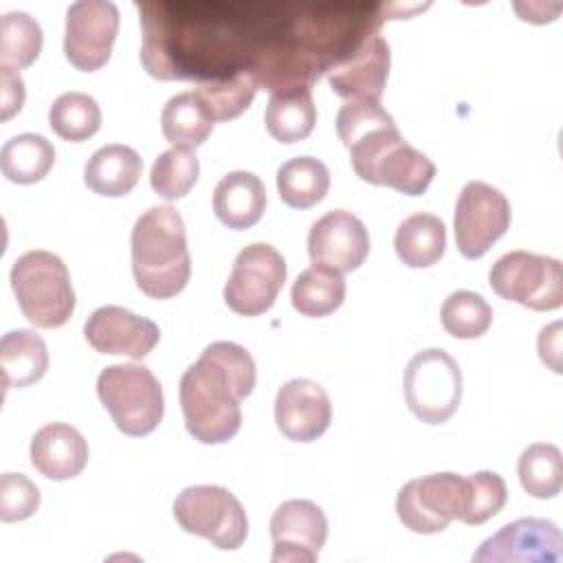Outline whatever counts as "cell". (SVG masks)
<instances>
[{
    "label": "cell",
    "mask_w": 563,
    "mask_h": 563,
    "mask_svg": "<svg viewBox=\"0 0 563 563\" xmlns=\"http://www.w3.org/2000/svg\"><path fill=\"white\" fill-rule=\"evenodd\" d=\"M255 387V361L233 341L209 343L180 378L185 427L202 444L229 442L242 424L240 400Z\"/></svg>",
    "instance_id": "cell-1"
},
{
    "label": "cell",
    "mask_w": 563,
    "mask_h": 563,
    "mask_svg": "<svg viewBox=\"0 0 563 563\" xmlns=\"http://www.w3.org/2000/svg\"><path fill=\"white\" fill-rule=\"evenodd\" d=\"M134 282L152 299L176 297L189 282L191 257L180 213L169 205L150 207L132 227Z\"/></svg>",
    "instance_id": "cell-2"
},
{
    "label": "cell",
    "mask_w": 563,
    "mask_h": 563,
    "mask_svg": "<svg viewBox=\"0 0 563 563\" xmlns=\"http://www.w3.org/2000/svg\"><path fill=\"white\" fill-rule=\"evenodd\" d=\"M347 150L361 180L391 187L405 196L424 194L435 176L433 161L402 139L394 119L369 128Z\"/></svg>",
    "instance_id": "cell-3"
},
{
    "label": "cell",
    "mask_w": 563,
    "mask_h": 563,
    "mask_svg": "<svg viewBox=\"0 0 563 563\" xmlns=\"http://www.w3.org/2000/svg\"><path fill=\"white\" fill-rule=\"evenodd\" d=\"M11 288L22 314L37 328H59L75 310L70 273L51 251H26L11 266Z\"/></svg>",
    "instance_id": "cell-4"
},
{
    "label": "cell",
    "mask_w": 563,
    "mask_h": 563,
    "mask_svg": "<svg viewBox=\"0 0 563 563\" xmlns=\"http://www.w3.org/2000/svg\"><path fill=\"white\" fill-rule=\"evenodd\" d=\"M97 396L125 435H147L163 420V387L145 365H108L97 378Z\"/></svg>",
    "instance_id": "cell-5"
},
{
    "label": "cell",
    "mask_w": 563,
    "mask_h": 563,
    "mask_svg": "<svg viewBox=\"0 0 563 563\" xmlns=\"http://www.w3.org/2000/svg\"><path fill=\"white\" fill-rule=\"evenodd\" d=\"M174 519L185 532L198 534L220 550H238L249 532L240 499L213 484L183 488L174 499Z\"/></svg>",
    "instance_id": "cell-6"
},
{
    "label": "cell",
    "mask_w": 563,
    "mask_h": 563,
    "mask_svg": "<svg viewBox=\"0 0 563 563\" xmlns=\"http://www.w3.org/2000/svg\"><path fill=\"white\" fill-rule=\"evenodd\" d=\"M402 389L407 407L418 420L442 424L457 411L462 400L460 365L444 350H422L409 358Z\"/></svg>",
    "instance_id": "cell-7"
},
{
    "label": "cell",
    "mask_w": 563,
    "mask_h": 563,
    "mask_svg": "<svg viewBox=\"0 0 563 563\" xmlns=\"http://www.w3.org/2000/svg\"><path fill=\"white\" fill-rule=\"evenodd\" d=\"M488 284L501 299L537 312L563 303V266L556 257L510 251L490 266Z\"/></svg>",
    "instance_id": "cell-8"
},
{
    "label": "cell",
    "mask_w": 563,
    "mask_h": 563,
    "mask_svg": "<svg viewBox=\"0 0 563 563\" xmlns=\"http://www.w3.org/2000/svg\"><path fill=\"white\" fill-rule=\"evenodd\" d=\"M284 282L286 262L282 253L271 244L253 242L238 253L222 297L233 312L257 317L275 303Z\"/></svg>",
    "instance_id": "cell-9"
},
{
    "label": "cell",
    "mask_w": 563,
    "mask_h": 563,
    "mask_svg": "<svg viewBox=\"0 0 563 563\" xmlns=\"http://www.w3.org/2000/svg\"><path fill=\"white\" fill-rule=\"evenodd\" d=\"M466 501V482L457 473H431L409 479L396 497V512L405 528L418 534L442 532L460 519Z\"/></svg>",
    "instance_id": "cell-10"
},
{
    "label": "cell",
    "mask_w": 563,
    "mask_h": 563,
    "mask_svg": "<svg viewBox=\"0 0 563 563\" xmlns=\"http://www.w3.org/2000/svg\"><path fill=\"white\" fill-rule=\"evenodd\" d=\"M510 218V202L497 187L482 180L466 183L453 216L457 251L466 260L482 257L508 231Z\"/></svg>",
    "instance_id": "cell-11"
},
{
    "label": "cell",
    "mask_w": 563,
    "mask_h": 563,
    "mask_svg": "<svg viewBox=\"0 0 563 563\" xmlns=\"http://www.w3.org/2000/svg\"><path fill=\"white\" fill-rule=\"evenodd\" d=\"M119 31V9L110 0H79L66 11L64 55L84 73L106 66Z\"/></svg>",
    "instance_id": "cell-12"
},
{
    "label": "cell",
    "mask_w": 563,
    "mask_h": 563,
    "mask_svg": "<svg viewBox=\"0 0 563 563\" xmlns=\"http://www.w3.org/2000/svg\"><path fill=\"white\" fill-rule=\"evenodd\" d=\"M273 563H312L317 561L325 537V512L310 499H288L271 517Z\"/></svg>",
    "instance_id": "cell-13"
},
{
    "label": "cell",
    "mask_w": 563,
    "mask_h": 563,
    "mask_svg": "<svg viewBox=\"0 0 563 563\" xmlns=\"http://www.w3.org/2000/svg\"><path fill=\"white\" fill-rule=\"evenodd\" d=\"M563 559V537L556 523L537 517H523L506 523L488 537L475 552L473 561H521V563H559Z\"/></svg>",
    "instance_id": "cell-14"
},
{
    "label": "cell",
    "mask_w": 563,
    "mask_h": 563,
    "mask_svg": "<svg viewBox=\"0 0 563 563\" xmlns=\"http://www.w3.org/2000/svg\"><path fill=\"white\" fill-rule=\"evenodd\" d=\"M367 253L369 233L352 211H328L310 227L308 255L314 266H325L343 275L356 271Z\"/></svg>",
    "instance_id": "cell-15"
},
{
    "label": "cell",
    "mask_w": 563,
    "mask_h": 563,
    "mask_svg": "<svg viewBox=\"0 0 563 563\" xmlns=\"http://www.w3.org/2000/svg\"><path fill=\"white\" fill-rule=\"evenodd\" d=\"M84 336L92 350L101 354H119L139 361L156 347L161 330L152 319L121 306H101L88 317Z\"/></svg>",
    "instance_id": "cell-16"
},
{
    "label": "cell",
    "mask_w": 563,
    "mask_h": 563,
    "mask_svg": "<svg viewBox=\"0 0 563 563\" xmlns=\"http://www.w3.org/2000/svg\"><path fill=\"white\" fill-rule=\"evenodd\" d=\"M332 420L328 391L310 378H292L275 396L277 429L292 442H312L321 438Z\"/></svg>",
    "instance_id": "cell-17"
},
{
    "label": "cell",
    "mask_w": 563,
    "mask_h": 563,
    "mask_svg": "<svg viewBox=\"0 0 563 563\" xmlns=\"http://www.w3.org/2000/svg\"><path fill=\"white\" fill-rule=\"evenodd\" d=\"M389 62V44L380 35H369L352 55L328 70L330 88L347 101L380 103Z\"/></svg>",
    "instance_id": "cell-18"
},
{
    "label": "cell",
    "mask_w": 563,
    "mask_h": 563,
    "mask_svg": "<svg viewBox=\"0 0 563 563\" xmlns=\"http://www.w3.org/2000/svg\"><path fill=\"white\" fill-rule=\"evenodd\" d=\"M29 455L40 475L62 482L77 477L84 471L88 462V442L75 427L51 422L35 431Z\"/></svg>",
    "instance_id": "cell-19"
},
{
    "label": "cell",
    "mask_w": 563,
    "mask_h": 563,
    "mask_svg": "<svg viewBox=\"0 0 563 563\" xmlns=\"http://www.w3.org/2000/svg\"><path fill=\"white\" fill-rule=\"evenodd\" d=\"M266 209V189L260 176L238 169L220 178L213 189L216 218L235 231L260 222Z\"/></svg>",
    "instance_id": "cell-20"
},
{
    "label": "cell",
    "mask_w": 563,
    "mask_h": 563,
    "mask_svg": "<svg viewBox=\"0 0 563 563\" xmlns=\"http://www.w3.org/2000/svg\"><path fill=\"white\" fill-rule=\"evenodd\" d=\"M143 172L139 152L123 143L99 147L84 167V183L90 191L106 198H121L130 194Z\"/></svg>",
    "instance_id": "cell-21"
},
{
    "label": "cell",
    "mask_w": 563,
    "mask_h": 563,
    "mask_svg": "<svg viewBox=\"0 0 563 563\" xmlns=\"http://www.w3.org/2000/svg\"><path fill=\"white\" fill-rule=\"evenodd\" d=\"M48 369V350L40 334L26 328L11 330L0 341V372L4 391L37 383Z\"/></svg>",
    "instance_id": "cell-22"
},
{
    "label": "cell",
    "mask_w": 563,
    "mask_h": 563,
    "mask_svg": "<svg viewBox=\"0 0 563 563\" xmlns=\"http://www.w3.org/2000/svg\"><path fill=\"white\" fill-rule=\"evenodd\" d=\"M394 249L400 262L411 268L433 266L446 249L444 222L433 213H413L405 218L396 229Z\"/></svg>",
    "instance_id": "cell-23"
},
{
    "label": "cell",
    "mask_w": 563,
    "mask_h": 563,
    "mask_svg": "<svg viewBox=\"0 0 563 563\" xmlns=\"http://www.w3.org/2000/svg\"><path fill=\"white\" fill-rule=\"evenodd\" d=\"M264 123L268 134L279 143L303 141L317 123V108L310 88L273 92L266 103Z\"/></svg>",
    "instance_id": "cell-24"
},
{
    "label": "cell",
    "mask_w": 563,
    "mask_h": 563,
    "mask_svg": "<svg viewBox=\"0 0 563 563\" xmlns=\"http://www.w3.org/2000/svg\"><path fill=\"white\" fill-rule=\"evenodd\" d=\"M213 125L216 121L194 90L172 97L161 112L163 136L176 150H196L209 139Z\"/></svg>",
    "instance_id": "cell-25"
},
{
    "label": "cell",
    "mask_w": 563,
    "mask_h": 563,
    "mask_svg": "<svg viewBox=\"0 0 563 563\" xmlns=\"http://www.w3.org/2000/svg\"><path fill=\"white\" fill-rule=\"evenodd\" d=\"M55 163L53 143L35 132L11 136L0 150V167L7 180L31 185L42 180Z\"/></svg>",
    "instance_id": "cell-26"
},
{
    "label": "cell",
    "mask_w": 563,
    "mask_h": 563,
    "mask_svg": "<svg viewBox=\"0 0 563 563\" xmlns=\"http://www.w3.org/2000/svg\"><path fill=\"white\" fill-rule=\"evenodd\" d=\"M330 172L314 156H297L277 169L279 198L292 209H310L325 198Z\"/></svg>",
    "instance_id": "cell-27"
},
{
    "label": "cell",
    "mask_w": 563,
    "mask_h": 563,
    "mask_svg": "<svg viewBox=\"0 0 563 563\" xmlns=\"http://www.w3.org/2000/svg\"><path fill=\"white\" fill-rule=\"evenodd\" d=\"M345 299V279L341 273L325 266H310L301 271L292 284V308L303 317H325L334 312Z\"/></svg>",
    "instance_id": "cell-28"
},
{
    "label": "cell",
    "mask_w": 563,
    "mask_h": 563,
    "mask_svg": "<svg viewBox=\"0 0 563 563\" xmlns=\"http://www.w3.org/2000/svg\"><path fill=\"white\" fill-rule=\"evenodd\" d=\"M521 488L537 499H552L563 484V455L550 442H534L521 451L517 462Z\"/></svg>",
    "instance_id": "cell-29"
},
{
    "label": "cell",
    "mask_w": 563,
    "mask_h": 563,
    "mask_svg": "<svg viewBox=\"0 0 563 563\" xmlns=\"http://www.w3.org/2000/svg\"><path fill=\"white\" fill-rule=\"evenodd\" d=\"M42 26L24 11L0 18V68L20 70L31 66L42 51Z\"/></svg>",
    "instance_id": "cell-30"
},
{
    "label": "cell",
    "mask_w": 563,
    "mask_h": 563,
    "mask_svg": "<svg viewBox=\"0 0 563 563\" xmlns=\"http://www.w3.org/2000/svg\"><path fill=\"white\" fill-rule=\"evenodd\" d=\"M48 123L59 139L79 143L99 132L101 108L86 92H64L48 108Z\"/></svg>",
    "instance_id": "cell-31"
},
{
    "label": "cell",
    "mask_w": 563,
    "mask_h": 563,
    "mask_svg": "<svg viewBox=\"0 0 563 563\" xmlns=\"http://www.w3.org/2000/svg\"><path fill=\"white\" fill-rule=\"evenodd\" d=\"M257 88L260 86L251 73H235L231 77L200 81L194 95L202 101L213 121H229L251 106Z\"/></svg>",
    "instance_id": "cell-32"
},
{
    "label": "cell",
    "mask_w": 563,
    "mask_h": 563,
    "mask_svg": "<svg viewBox=\"0 0 563 563\" xmlns=\"http://www.w3.org/2000/svg\"><path fill=\"white\" fill-rule=\"evenodd\" d=\"M442 328L455 339H477L493 323V308L473 290L451 292L440 310Z\"/></svg>",
    "instance_id": "cell-33"
},
{
    "label": "cell",
    "mask_w": 563,
    "mask_h": 563,
    "mask_svg": "<svg viewBox=\"0 0 563 563\" xmlns=\"http://www.w3.org/2000/svg\"><path fill=\"white\" fill-rule=\"evenodd\" d=\"M200 174V163L191 150H167L158 154L150 172L152 189L165 200H178L191 191Z\"/></svg>",
    "instance_id": "cell-34"
},
{
    "label": "cell",
    "mask_w": 563,
    "mask_h": 563,
    "mask_svg": "<svg viewBox=\"0 0 563 563\" xmlns=\"http://www.w3.org/2000/svg\"><path fill=\"white\" fill-rule=\"evenodd\" d=\"M466 482V501L464 510L460 515V521L468 526H479L495 517L508 499V488L501 475L495 471H477L468 477Z\"/></svg>",
    "instance_id": "cell-35"
},
{
    "label": "cell",
    "mask_w": 563,
    "mask_h": 563,
    "mask_svg": "<svg viewBox=\"0 0 563 563\" xmlns=\"http://www.w3.org/2000/svg\"><path fill=\"white\" fill-rule=\"evenodd\" d=\"M40 508L37 486L22 473H2L0 477V519L22 521Z\"/></svg>",
    "instance_id": "cell-36"
},
{
    "label": "cell",
    "mask_w": 563,
    "mask_h": 563,
    "mask_svg": "<svg viewBox=\"0 0 563 563\" xmlns=\"http://www.w3.org/2000/svg\"><path fill=\"white\" fill-rule=\"evenodd\" d=\"M391 121V114L374 101H347L336 112V134L347 147L356 136L374 125Z\"/></svg>",
    "instance_id": "cell-37"
},
{
    "label": "cell",
    "mask_w": 563,
    "mask_h": 563,
    "mask_svg": "<svg viewBox=\"0 0 563 563\" xmlns=\"http://www.w3.org/2000/svg\"><path fill=\"white\" fill-rule=\"evenodd\" d=\"M0 103H2V121L11 119L22 110L24 103V81L18 70L0 68Z\"/></svg>",
    "instance_id": "cell-38"
},
{
    "label": "cell",
    "mask_w": 563,
    "mask_h": 563,
    "mask_svg": "<svg viewBox=\"0 0 563 563\" xmlns=\"http://www.w3.org/2000/svg\"><path fill=\"white\" fill-rule=\"evenodd\" d=\"M559 354H561V323H552L543 328L539 334V356L556 374L561 372Z\"/></svg>",
    "instance_id": "cell-39"
}]
</instances>
